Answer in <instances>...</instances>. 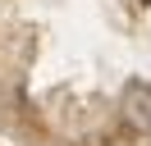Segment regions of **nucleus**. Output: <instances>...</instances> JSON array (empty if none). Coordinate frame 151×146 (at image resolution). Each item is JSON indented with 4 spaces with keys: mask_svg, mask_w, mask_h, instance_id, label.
<instances>
[{
    "mask_svg": "<svg viewBox=\"0 0 151 146\" xmlns=\"http://www.w3.org/2000/svg\"><path fill=\"white\" fill-rule=\"evenodd\" d=\"M119 110L128 119V128H137L142 137H151V82H128Z\"/></svg>",
    "mask_w": 151,
    "mask_h": 146,
    "instance_id": "obj_1",
    "label": "nucleus"
}]
</instances>
